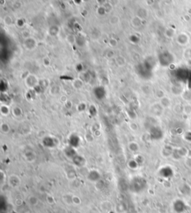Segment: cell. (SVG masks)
Here are the masks:
<instances>
[{
    "label": "cell",
    "instance_id": "6da1fadb",
    "mask_svg": "<svg viewBox=\"0 0 191 213\" xmlns=\"http://www.w3.org/2000/svg\"><path fill=\"white\" fill-rule=\"evenodd\" d=\"M38 81L37 79V78L35 77V76H32V75H29L28 77L25 79V84L29 88H33L37 85Z\"/></svg>",
    "mask_w": 191,
    "mask_h": 213
},
{
    "label": "cell",
    "instance_id": "7a4b0ae2",
    "mask_svg": "<svg viewBox=\"0 0 191 213\" xmlns=\"http://www.w3.org/2000/svg\"><path fill=\"white\" fill-rule=\"evenodd\" d=\"M188 41H189V37L186 34L182 33L179 35V37H178V42L181 45H186Z\"/></svg>",
    "mask_w": 191,
    "mask_h": 213
},
{
    "label": "cell",
    "instance_id": "3957f363",
    "mask_svg": "<svg viewBox=\"0 0 191 213\" xmlns=\"http://www.w3.org/2000/svg\"><path fill=\"white\" fill-rule=\"evenodd\" d=\"M0 112H1V114H2V115L7 116L9 114L10 109L6 105H2L1 107H0Z\"/></svg>",
    "mask_w": 191,
    "mask_h": 213
},
{
    "label": "cell",
    "instance_id": "277c9868",
    "mask_svg": "<svg viewBox=\"0 0 191 213\" xmlns=\"http://www.w3.org/2000/svg\"><path fill=\"white\" fill-rule=\"evenodd\" d=\"M1 131L3 133H8V132L10 131V127L8 126V123H2L1 124Z\"/></svg>",
    "mask_w": 191,
    "mask_h": 213
},
{
    "label": "cell",
    "instance_id": "5b68a950",
    "mask_svg": "<svg viewBox=\"0 0 191 213\" xmlns=\"http://www.w3.org/2000/svg\"><path fill=\"white\" fill-rule=\"evenodd\" d=\"M117 64L119 65V66L123 67V66H124V65L125 64L126 62H125V59H124V58L120 56L117 59Z\"/></svg>",
    "mask_w": 191,
    "mask_h": 213
},
{
    "label": "cell",
    "instance_id": "8992f818",
    "mask_svg": "<svg viewBox=\"0 0 191 213\" xmlns=\"http://www.w3.org/2000/svg\"><path fill=\"white\" fill-rule=\"evenodd\" d=\"M78 85L77 89H81V88L83 87V82L82 81H81L80 79H76V80L73 82V85L74 86V85Z\"/></svg>",
    "mask_w": 191,
    "mask_h": 213
},
{
    "label": "cell",
    "instance_id": "52a82bcc",
    "mask_svg": "<svg viewBox=\"0 0 191 213\" xmlns=\"http://www.w3.org/2000/svg\"><path fill=\"white\" fill-rule=\"evenodd\" d=\"M129 148L132 151H137V150H138V144L135 142H131L129 145Z\"/></svg>",
    "mask_w": 191,
    "mask_h": 213
}]
</instances>
